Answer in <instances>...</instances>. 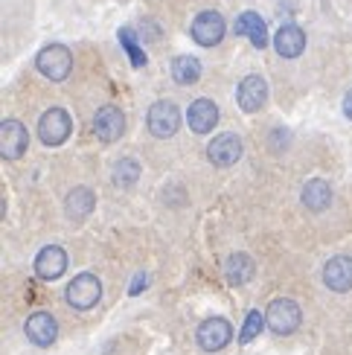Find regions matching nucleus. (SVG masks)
Listing matches in <instances>:
<instances>
[{
  "instance_id": "nucleus-1",
  "label": "nucleus",
  "mask_w": 352,
  "mask_h": 355,
  "mask_svg": "<svg viewBox=\"0 0 352 355\" xmlns=\"http://www.w3.org/2000/svg\"><path fill=\"white\" fill-rule=\"evenodd\" d=\"M99 297H102V283L96 274H76L64 288V300L73 309H79V312L94 309L99 303Z\"/></svg>"
},
{
  "instance_id": "nucleus-2",
  "label": "nucleus",
  "mask_w": 352,
  "mask_h": 355,
  "mask_svg": "<svg viewBox=\"0 0 352 355\" xmlns=\"http://www.w3.org/2000/svg\"><path fill=\"white\" fill-rule=\"evenodd\" d=\"M35 67L41 76H47L50 82H64L73 70V55L67 47L62 44H50V47H44L35 58Z\"/></svg>"
},
{
  "instance_id": "nucleus-3",
  "label": "nucleus",
  "mask_w": 352,
  "mask_h": 355,
  "mask_svg": "<svg viewBox=\"0 0 352 355\" xmlns=\"http://www.w3.org/2000/svg\"><path fill=\"white\" fill-rule=\"evenodd\" d=\"M146 128H149L152 135L160 137V140L172 137L175 131L181 128V108L175 105V102H169V99L155 102V105L149 108V114H146Z\"/></svg>"
},
{
  "instance_id": "nucleus-4",
  "label": "nucleus",
  "mask_w": 352,
  "mask_h": 355,
  "mask_svg": "<svg viewBox=\"0 0 352 355\" xmlns=\"http://www.w3.org/2000/svg\"><path fill=\"white\" fill-rule=\"evenodd\" d=\"M265 327L274 335H291L300 327V306L288 297H276L268 303V312H265Z\"/></svg>"
},
{
  "instance_id": "nucleus-5",
  "label": "nucleus",
  "mask_w": 352,
  "mask_h": 355,
  "mask_svg": "<svg viewBox=\"0 0 352 355\" xmlns=\"http://www.w3.org/2000/svg\"><path fill=\"white\" fill-rule=\"evenodd\" d=\"M70 128H73L70 114L64 108H50L38 120V140L44 146H62L70 137Z\"/></svg>"
},
{
  "instance_id": "nucleus-6",
  "label": "nucleus",
  "mask_w": 352,
  "mask_h": 355,
  "mask_svg": "<svg viewBox=\"0 0 352 355\" xmlns=\"http://www.w3.org/2000/svg\"><path fill=\"white\" fill-rule=\"evenodd\" d=\"M230 338H233V327L225 318H207L195 329V344L204 352H222L230 344Z\"/></svg>"
},
{
  "instance_id": "nucleus-7",
  "label": "nucleus",
  "mask_w": 352,
  "mask_h": 355,
  "mask_svg": "<svg viewBox=\"0 0 352 355\" xmlns=\"http://www.w3.org/2000/svg\"><path fill=\"white\" fill-rule=\"evenodd\" d=\"M125 131V114L116 105H102L94 114V135L99 143H116Z\"/></svg>"
},
{
  "instance_id": "nucleus-8",
  "label": "nucleus",
  "mask_w": 352,
  "mask_h": 355,
  "mask_svg": "<svg viewBox=\"0 0 352 355\" xmlns=\"http://www.w3.org/2000/svg\"><path fill=\"white\" fill-rule=\"evenodd\" d=\"M189 29H193V38L198 41V47H215V44L225 38V18L215 9H207V12L195 15V21Z\"/></svg>"
},
{
  "instance_id": "nucleus-9",
  "label": "nucleus",
  "mask_w": 352,
  "mask_h": 355,
  "mask_svg": "<svg viewBox=\"0 0 352 355\" xmlns=\"http://www.w3.org/2000/svg\"><path fill=\"white\" fill-rule=\"evenodd\" d=\"M236 102H239V108L245 114H256L268 102V82L262 76H256V73L245 76L236 87Z\"/></svg>"
},
{
  "instance_id": "nucleus-10",
  "label": "nucleus",
  "mask_w": 352,
  "mask_h": 355,
  "mask_svg": "<svg viewBox=\"0 0 352 355\" xmlns=\"http://www.w3.org/2000/svg\"><path fill=\"white\" fill-rule=\"evenodd\" d=\"M242 140L239 135H230V131H225V135H218L210 146H207V157H210V164L218 166V169H227L233 166L236 160L242 157Z\"/></svg>"
},
{
  "instance_id": "nucleus-11",
  "label": "nucleus",
  "mask_w": 352,
  "mask_h": 355,
  "mask_svg": "<svg viewBox=\"0 0 352 355\" xmlns=\"http://www.w3.org/2000/svg\"><path fill=\"white\" fill-rule=\"evenodd\" d=\"M29 146V135L18 120H3L0 123V155L3 160H18Z\"/></svg>"
},
{
  "instance_id": "nucleus-12",
  "label": "nucleus",
  "mask_w": 352,
  "mask_h": 355,
  "mask_svg": "<svg viewBox=\"0 0 352 355\" xmlns=\"http://www.w3.org/2000/svg\"><path fill=\"white\" fill-rule=\"evenodd\" d=\"M33 268H35V277L38 279H58L64 271H67V254H64V248H58V245H47V248H41L38 250V257L33 262Z\"/></svg>"
},
{
  "instance_id": "nucleus-13",
  "label": "nucleus",
  "mask_w": 352,
  "mask_h": 355,
  "mask_svg": "<svg viewBox=\"0 0 352 355\" xmlns=\"http://www.w3.org/2000/svg\"><path fill=\"white\" fill-rule=\"evenodd\" d=\"M26 338L33 341L35 347H53L55 338H58V323L50 312H33L26 318Z\"/></svg>"
},
{
  "instance_id": "nucleus-14",
  "label": "nucleus",
  "mask_w": 352,
  "mask_h": 355,
  "mask_svg": "<svg viewBox=\"0 0 352 355\" xmlns=\"http://www.w3.org/2000/svg\"><path fill=\"white\" fill-rule=\"evenodd\" d=\"M324 283H326V288L338 291V294L349 291L352 288V257H344V254L332 257L324 265Z\"/></svg>"
},
{
  "instance_id": "nucleus-15",
  "label": "nucleus",
  "mask_w": 352,
  "mask_h": 355,
  "mask_svg": "<svg viewBox=\"0 0 352 355\" xmlns=\"http://www.w3.org/2000/svg\"><path fill=\"white\" fill-rule=\"evenodd\" d=\"M274 50L283 58H297L306 50V33L297 24H283L274 35Z\"/></svg>"
},
{
  "instance_id": "nucleus-16",
  "label": "nucleus",
  "mask_w": 352,
  "mask_h": 355,
  "mask_svg": "<svg viewBox=\"0 0 352 355\" xmlns=\"http://www.w3.org/2000/svg\"><path fill=\"white\" fill-rule=\"evenodd\" d=\"M186 123H189V128H193L195 135H207V131H213L215 123H218L215 102L213 99H195L193 105H189V111H186Z\"/></svg>"
},
{
  "instance_id": "nucleus-17",
  "label": "nucleus",
  "mask_w": 352,
  "mask_h": 355,
  "mask_svg": "<svg viewBox=\"0 0 352 355\" xmlns=\"http://www.w3.org/2000/svg\"><path fill=\"white\" fill-rule=\"evenodd\" d=\"M300 198H303V207H306V210L324 213L326 207L332 204V187L324 181V178H312V181H306V187H303V192H300Z\"/></svg>"
},
{
  "instance_id": "nucleus-18",
  "label": "nucleus",
  "mask_w": 352,
  "mask_h": 355,
  "mask_svg": "<svg viewBox=\"0 0 352 355\" xmlns=\"http://www.w3.org/2000/svg\"><path fill=\"white\" fill-rule=\"evenodd\" d=\"M233 29H236L239 35H245L247 41L254 44V47H268V26H265V21L259 18L256 12H245V15H239L236 18V24H233Z\"/></svg>"
},
{
  "instance_id": "nucleus-19",
  "label": "nucleus",
  "mask_w": 352,
  "mask_h": 355,
  "mask_svg": "<svg viewBox=\"0 0 352 355\" xmlns=\"http://www.w3.org/2000/svg\"><path fill=\"white\" fill-rule=\"evenodd\" d=\"M94 207H96V198H94V192L87 189V187H76V189H70V196L64 198V213L67 218L73 221H82L94 213Z\"/></svg>"
},
{
  "instance_id": "nucleus-20",
  "label": "nucleus",
  "mask_w": 352,
  "mask_h": 355,
  "mask_svg": "<svg viewBox=\"0 0 352 355\" xmlns=\"http://www.w3.org/2000/svg\"><path fill=\"white\" fill-rule=\"evenodd\" d=\"M225 277L230 286H245L247 279L254 277V259L242 254V250H236V254H230L225 259Z\"/></svg>"
},
{
  "instance_id": "nucleus-21",
  "label": "nucleus",
  "mask_w": 352,
  "mask_h": 355,
  "mask_svg": "<svg viewBox=\"0 0 352 355\" xmlns=\"http://www.w3.org/2000/svg\"><path fill=\"white\" fill-rule=\"evenodd\" d=\"M172 79L178 85H193L201 79V62L195 55H178L172 62Z\"/></svg>"
},
{
  "instance_id": "nucleus-22",
  "label": "nucleus",
  "mask_w": 352,
  "mask_h": 355,
  "mask_svg": "<svg viewBox=\"0 0 352 355\" xmlns=\"http://www.w3.org/2000/svg\"><path fill=\"white\" fill-rule=\"evenodd\" d=\"M137 178H140V164L137 160H131V157H120L114 164V172H111V181L120 187V189H128V187H134L137 184Z\"/></svg>"
},
{
  "instance_id": "nucleus-23",
  "label": "nucleus",
  "mask_w": 352,
  "mask_h": 355,
  "mask_svg": "<svg viewBox=\"0 0 352 355\" xmlns=\"http://www.w3.org/2000/svg\"><path fill=\"white\" fill-rule=\"evenodd\" d=\"M120 44L125 47V53L131 55V64L134 67H143L146 64V53L140 50V44H137V35H134V29H120Z\"/></svg>"
},
{
  "instance_id": "nucleus-24",
  "label": "nucleus",
  "mask_w": 352,
  "mask_h": 355,
  "mask_svg": "<svg viewBox=\"0 0 352 355\" xmlns=\"http://www.w3.org/2000/svg\"><path fill=\"white\" fill-rule=\"evenodd\" d=\"M262 327H265V318H262V312H251L245 320V327H242V335H239V344H251L254 338L262 332Z\"/></svg>"
},
{
  "instance_id": "nucleus-25",
  "label": "nucleus",
  "mask_w": 352,
  "mask_h": 355,
  "mask_svg": "<svg viewBox=\"0 0 352 355\" xmlns=\"http://www.w3.org/2000/svg\"><path fill=\"white\" fill-rule=\"evenodd\" d=\"M344 114H346L349 120H352V87H349L346 96H344Z\"/></svg>"
}]
</instances>
